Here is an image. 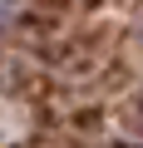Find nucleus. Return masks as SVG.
I'll return each mask as SVG.
<instances>
[{"mask_svg":"<svg viewBox=\"0 0 143 148\" xmlns=\"http://www.w3.org/2000/svg\"><path fill=\"white\" fill-rule=\"evenodd\" d=\"M5 15H10V0H0V20H5Z\"/></svg>","mask_w":143,"mask_h":148,"instance_id":"f257e3e1","label":"nucleus"}]
</instances>
